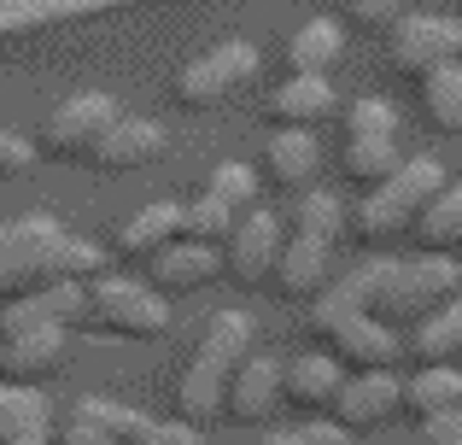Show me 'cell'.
Segmentation results:
<instances>
[{
    "label": "cell",
    "mask_w": 462,
    "mask_h": 445,
    "mask_svg": "<svg viewBox=\"0 0 462 445\" xmlns=\"http://www.w3.org/2000/svg\"><path fill=\"white\" fill-rule=\"evenodd\" d=\"M457 287H462V270L451 258H433V252H421L410 264L369 258L310 305V334H328L334 322H351V317H374L386 329H416V322L439 317L445 305H457L462 299Z\"/></svg>",
    "instance_id": "obj_1"
},
{
    "label": "cell",
    "mask_w": 462,
    "mask_h": 445,
    "mask_svg": "<svg viewBox=\"0 0 462 445\" xmlns=\"http://www.w3.org/2000/svg\"><path fill=\"white\" fill-rule=\"evenodd\" d=\"M106 252L94 240L65 235L53 218H18V223H0V305L23 293H42V287H70L82 282L88 287L100 275Z\"/></svg>",
    "instance_id": "obj_2"
},
{
    "label": "cell",
    "mask_w": 462,
    "mask_h": 445,
    "mask_svg": "<svg viewBox=\"0 0 462 445\" xmlns=\"http://www.w3.org/2000/svg\"><path fill=\"white\" fill-rule=\"evenodd\" d=\"M252 334L258 329H252L246 311H217V317L205 322L199 352H193V364L181 369V381H176V416L188 428H211L217 416H223L228 387H235L240 364H246V352H252Z\"/></svg>",
    "instance_id": "obj_3"
},
{
    "label": "cell",
    "mask_w": 462,
    "mask_h": 445,
    "mask_svg": "<svg viewBox=\"0 0 462 445\" xmlns=\"http://www.w3.org/2000/svg\"><path fill=\"white\" fill-rule=\"evenodd\" d=\"M445 164L439 159H410L404 171L393 176V182L381 188V194H363L357 206V235L363 240H398V235H416V223L428 218V206L445 194Z\"/></svg>",
    "instance_id": "obj_4"
},
{
    "label": "cell",
    "mask_w": 462,
    "mask_h": 445,
    "mask_svg": "<svg viewBox=\"0 0 462 445\" xmlns=\"http://www.w3.org/2000/svg\"><path fill=\"white\" fill-rule=\"evenodd\" d=\"M404 164L410 159L398 153V112L386 100H357L346 112V153H339L346 182L363 188V194H381Z\"/></svg>",
    "instance_id": "obj_5"
},
{
    "label": "cell",
    "mask_w": 462,
    "mask_h": 445,
    "mask_svg": "<svg viewBox=\"0 0 462 445\" xmlns=\"http://www.w3.org/2000/svg\"><path fill=\"white\" fill-rule=\"evenodd\" d=\"M88 322L106 340H164L170 334V299L152 282L100 275V282H88Z\"/></svg>",
    "instance_id": "obj_6"
},
{
    "label": "cell",
    "mask_w": 462,
    "mask_h": 445,
    "mask_svg": "<svg viewBox=\"0 0 462 445\" xmlns=\"http://www.w3.org/2000/svg\"><path fill=\"white\" fill-rule=\"evenodd\" d=\"M117 100L112 94H77L42 124V153L47 159H94L100 141L117 129Z\"/></svg>",
    "instance_id": "obj_7"
},
{
    "label": "cell",
    "mask_w": 462,
    "mask_h": 445,
    "mask_svg": "<svg viewBox=\"0 0 462 445\" xmlns=\"http://www.w3.org/2000/svg\"><path fill=\"white\" fill-rule=\"evenodd\" d=\"M252 77H258V47L252 42H223V47H211V53H199L176 77V100L205 112V106H223L228 94H240Z\"/></svg>",
    "instance_id": "obj_8"
},
{
    "label": "cell",
    "mask_w": 462,
    "mask_h": 445,
    "mask_svg": "<svg viewBox=\"0 0 462 445\" xmlns=\"http://www.w3.org/2000/svg\"><path fill=\"white\" fill-rule=\"evenodd\" d=\"M462 65V23L451 18H404L393 30V70L428 82L433 70Z\"/></svg>",
    "instance_id": "obj_9"
},
{
    "label": "cell",
    "mask_w": 462,
    "mask_h": 445,
    "mask_svg": "<svg viewBox=\"0 0 462 445\" xmlns=\"http://www.w3.org/2000/svg\"><path fill=\"white\" fill-rule=\"evenodd\" d=\"M282 252H287L282 218H275V211H246L240 228H235V240H228V252H223V270L235 275L240 287H263L282 270Z\"/></svg>",
    "instance_id": "obj_10"
},
{
    "label": "cell",
    "mask_w": 462,
    "mask_h": 445,
    "mask_svg": "<svg viewBox=\"0 0 462 445\" xmlns=\"http://www.w3.org/2000/svg\"><path fill=\"white\" fill-rule=\"evenodd\" d=\"M117 6H147V0H0V53L42 30L94 18V12H117Z\"/></svg>",
    "instance_id": "obj_11"
},
{
    "label": "cell",
    "mask_w": 462,
    "mask_h": 445,
    "mask_svg": "<svg viewBox=\"0 0 462 445\" xmlns=\"http://www.w3.org/2000/svg\"><path fill=\"white\" fill-rule=\"evenodd\" d=\"M316 340H322L328 357H334L339 369H351V375H381V369H393V357L404 352V340H398L386 322H374V317L334 322V329L316 334Z\"/></svg>",
    "instance_id": "obj_12"
},
{
    "label": "cell",
    "mask_w": 462,
    "mask_h": 445,
    "mask_svg": "<svg viewBox=\"0 0 462 445\" xmlns=\"http://www.w3.org/2000/svg\"><path fill=\"white\" fill-rule=\"evenodd\" d=\"M88 317V287H42V293H23L12 305H0V340L6 334H35V329H77Z\"/></svg>",
    "instance_id": "obj_13"
},
{
    "label": "cell",
    "mask_w": 462,
    "mask_h": 445,
    "mask_svg": "<svg viewBox=\"0 0 462 445\" xmlns=\"http://www.w3.org/2000/svg\"><path fill=\"white\" fill-rule=\"evenodd\" d=\"M70 352V329H35L0 340V387H42Z\"/></svg>",
    "instance_id": "obj_14"
},
{
    "label": "cell",
    "mask_w": 462,
    "mask_h": 445,
    "mask_svg": "<svg viewBox=\"0 0 462 445\" xmlns=\"http://www.w3.org/2000/svg\"><path fill=\"white\" fill-rule=\"evenodd\" d=\"M398 411H404V381L393 369H381V375H351L346 381V393L334 404V422L363 434V428H386Z\"/></svg>",
    "instance_id": "obj_15"
},
{
    "label": "cell",
    "mask_w": 462,
    "mask_h": 445,
    "mask_svg": "<svg viewBox=\"0 0 462 445\" xmlns=\"http://www.w3.org/2000/svg\"><path fill=\"white\" fill-rule=\"evenodd\" d=\"M282 399H287V369L275 364V357H246L240 375H235V387H228L223 416L258 428V422H270V416H275V404H282Z\"/></svg>",
    "instance_id": "obj_16"
},
{
    "label": "cell",
    "mask_w": 462,
    "mask_h": 445,
    "mask_svg": "<svg viewBox=\"0 0 462 445\" xmlns=\"http://www.w3.org/2000/svg\"><path fill=\"white\" fill-rule=\"evenodd\" d=\"M217 275H223V252L193 246V240H176L170 252H158L147 264V282L158 293H199V287H211Z\"/></svg>",
    "instance_id": "obj_17"
},
{
    "label": "cell",
    "mask_w": 462,
    "mask_h": 445,
    "mask_svg": "<svg viewBox=\"0 0 462 445\" xmlns=\"http://www.w3.org/2000/svg\"><path fill=\"white\" fill-rule=\"evenodd\" d=\"M316 164H322V153H316L310 129H275L270 147H263V176H270L282 194H310L316 182Z\"/></svg>",
    "instance_id": "obj_18"
},
{
    "label": "cell",
    "mask_w": 462,
    "mask_h": 445,
    "mask_svg": "<svg viewBox=\"0 0 462 445\" xmlns=\"http://www.w3.org/2000/svg\"><path fill=\"white\" fill-rule=\"evenodd\" d=\"M263 112H270L275 129H316L334 117V88H328V77H287L263 100Z\"/></svg>",
    "instance_id": "obj_19"
},
{
    "label": "cell",
    "mask_w": 462,
    "mask_h": 445,
    "mask_svg": "<svg viewBox=\"0 0 462 445\" xmlns=\"http://www.w3.org/2000/svg\"><path fill=\"white\" fill-rule=\"evenodd\" d=\"M158 153H164V129L147 124V117H117V129L100 141V153H94V171H106V176H129V171H141V164H152Z\"/></svg>",
    "instance_id": "obj_20"
},
{
    "label": "cell",
    "mask_w": 462,
    "mask_h": 445,
    "mask_svg": "<svg viewBox=\"0 0 462 445\" xmlns=\"http://www.w3.org/2000/svg\"><path fill=\"white\" fill-rule=\"evenodd\" d=\"M346 59V30L334 18H310L287 35V77H328Z\"/></svg>",
    "instance_id": "obj_21"
},
{
    "label": "cell",
    "mask_w": 462,
    "mask_h": 445,
    "mask_svg": "<svg viewBox=\"0 0 462 445\" xmlns=\"http://www.w3.org/2000/svg\"><path fill=\"white\" fill-rule=\"evenodd\" d=\"M181 240V206H170V199H158V206H147V211H135L124 228H117V252L124 258H158V252H170Z\"/></svg>",
    "instance_id": "obj_22"
},
{
    "label": "cell",
    "mask_w": 462,
    "mask_h": 445,
    "mask_svg": "<svg viewBox=\"0 0 462 445\" xmlns=\"http://www.w3.org/2000/svg\"><path fill=\"white\" fill-rule=\"evenodd\" d=\"M328 258H334V246H322V240H305L293 235L282 252V270H275V293L287 299H322L328 293Z\"/></svg>",
    "instance_id": "obj_23"
},
{
    "label": "cell",
    "mask_w": 462,
    "mask_h": 445,
    "mask_svg": "<svg viewBox=\"0 0 462 445\" xmlns=\"http://www.w3.org/2000/svg\"><path fill=\"white\" fill-rule=\"evenodd\" d=\"M339 393H346V369L334 364V357H299V364H287V404L293 411H334Z\"/></svg>",
    "instance_id": "obj_24"
},
{
    "label": "cell",
    "mask_w": 462,
    "mask_h": 445,
    "mask_svg": "<svg viewBox=\"0 0 462 445\" xmlns=\"http://www.w3.org/2000/svg\"><path fill=\"white\" fill-rule=\"evenodd\" d=\"M404 352L416 357V369H451L462 357V299L445 305L439 317L416 322V334H404Z\"/></svg>",
    "instance_id": "obj_25"
},
{
    "label": "cell",
    "mask_w": 462,
    "mask_h": 445,
    "mask_svg": "<svg viewBox=\"0 0 462 445\" xmlns=\"http://www.w3.org/2000/svg\"><path fill=\"white\" fill-rule=\"evenodd\" d=\"M462 411V369H416L404 381V416L416 422H433V416H451Z\"/></svg>",
    "instance_id": "obj_26"
},
{
    "label": "cell",
    "mask_w": 462,
    "mask_h": 445,
    "mask_svg": "<svg viewBox=\"0 0 462 445\" xmlns=\"http://www.w3.org/2000/svg\"><path fill=\"white\" fill-rule=\"evenodd\" d=\"M70 422L94 428V434L112 440V445H141V440H147V428H152V416L129 411V404H112V399H77Z\"/></svg>",
    "instance_id": "obj_27"
},
{
    "label": "cell",
    "mask_w": 462,
    "mask_h": 445,
    "mask_svg": "<svg viewBox=\"0 0 462 445\" xmlns=\"http://www.w3.org/2000/svg\"><path fill=\"white\" fill-rule=\"evenodd\" d=\"M240 228V211H228L223 199L199 194L181 206V240H193V246H211V252H228V240H235Z\"/></svg>",
    "instance_id": "obj_28"
},
{
    "label": "cell",
    "mask_w": 462,
    "mask_h": 445,
    "mask_svg": "<svg viewBox=\"0 0 462 445\" xmlns=\"http://www.w3.org/2000/svg\"><path fill=\"white\" fill-rule=\"evenodd\" d=\"M421 117L439 135H462V65H445L421 82Z\"/></svg>",
    "instance_id": "obj_29"
},
{
    "label": "cell",
    "mask_w": 462,
    "mask_h": 445,
    "mask_svg": "<svg viewBox=\"0 0 462 445\" xmlns=\"http://www.w3.org/2000/svg\"><path fill=\"white\" fill-rule=\"evenodd\" d=\"M416 240L433 252V258H451V252H462V188H445V194L433 199L428 218L416 223Z\"/></svg>",
    "instance_id": "obj_30"
},
{
    "label": "cell",
    "mask_w": 462,
    "mask_h": 445,
    "mask_svg": "<svg viewBox=\"0 0 462 445\" xmlns=\"http://www.w3.org/2000/svg\"><path fill=\"white\" fill-rule=\"evenodd\" d=\"M53 422V411H47L42 387H0V445L35 434V428Z\"/></svg>",
    "instance_id": "obj_31"
},
{
    "label": "cell",
    "mask_w": 462,
    "mask_h": 445,
    "mask_svg": "<svg viewBox=\"0 0 462 445\" xmlns=\"http://www.w3.org/2000/svg\"><path fill=\"white\" fill-rule=\"evenodd\" d=\"M293 223H299V235H305V240L334 246L339 228H346V211H339L334 194H305V199H299V211H293Z\"/></svg>",
    "instance_id": "obj_32"
},
{
    "label": "cell",
    "mask_w": 462,
    "mask_h": 445,
    "mask_svg": "<svg viewBox=\"0 0 462 445\" xmlns=\"http://www.w3.org/2000/svg\"><path fill=\"white\" fill-rule=\"evenodd\" d=\"M205 194L223 199L228 211H252V199H258V171H252V164H217Z\"/></svg>",
    "instance_id": "obj_33"
},
{
    "label": "cell",
    "mask_w": 462,
    "mask_h": 445,
    "mask_svg": "<svg viewBox=\"0 0 462 445\" xmlns=\"http://www.w3.org/2000/svg\"><path fill=\"white\" fill-rule=\"evenodd\" d=\"M404 6L410 0H351V18H357L363 30H398V23H404Z\"/></svg>",
    "instance_id": "obj_34"
},
{
    "label": "cell",
    "mask_w": 462,
    "mask_h": 445,
    "mask_svg": "<svg viewBox=\"0 0 462 445\" xmlns=\"http://www.w3.org/2000/svg\"><path fill=\"white\" fill-rule=\"evenodd\" d=\"M30 164H35V147L23 135H12V129H0V182H18Z\"/></svg>",
    "instance_id": "obj_35"
},
{
    "label": "cell",
    "mask_w": 462,
    "mask_h": 445,
    "mask_svg": "<svg viewBox=\"0 0 462 445\" xmlns=\"http://www.w3.org/2000/svg\"><path fill=\"white\" fill-rule=\"evenodd\" d=\"M421 445H462V411H451V416H433V422H421Z\"/></svg>",
    "instance_id": "obj_36"
},
{
    "label": "cell",
    "mask_w": 462,
    "mask_h": 445,
    "mask_svg": "<svg viewBox=\"0 0 462 445\" xmlns=\"http://www.w3.org/2000/svg\"><path fill=\"white\" fill-rule=\"evenodd\" d=\"M141 445H205V440H199V428H188V422H152Z\"/></svg>",
    "instance_id": "obj_37"
},
{
    "label": "cell",
    "mask_w": 462,
    "mask_h": 445,
    "mask_svg": "<svg viewBox=\"0 0 462 445\" xmlns=\"http://www.w3.org/2000/svg\"><path fill=\"white\" fill-rule=\"evenodd\" d=\"M305 434V445H351V428L339 422H316V428H299Z\"/></svg>",
    "instance_id": "obj_38"
},
{
    "label": "cell",
    "mask_w": 462,
    "mask_h": 445,
    "mask_svg": "<svg viewBox=\"0 0 462 445\" xmlns=\"http://www.w3.org/2000/svg\"><path fill=\"white\" fill-rule=\"evenodd\" d=\"M59 445H112V440H100L94 428H82V422H70L65 434H59Z\"/></svg>",
    "instance_id": "obj_39"
},
{
    "label": "cell",
    "mask_w": 462,
    "mask_h": 445,
    "mask_svg": "<svg viewBox=\"0 0 462 445\" xmlns=\"http://www.w3.org/2000/svg\"><path fill=\"white\" fill-rule=\"evenodd\" d=\"M12 445H53V434H47V428H35V434H23V440H12Z\"/></svg>",
    "instance_id": "obj_40"
},
{
    "label": "cell",
    "mask_w": 462,
    "mask_h": 445,
    "mask_svg": "<svg viewBox=\"0 0 462 445\" xmlns=\"http://www.w3.org/2000/svg\"><path fill=\"white\" fill-rule=\"evenodd\" d=\"M263 445H305V434H299V428H293V434H270Z\"/></svg>",
    "instance_id": "obj_41"
}]
</instances>
